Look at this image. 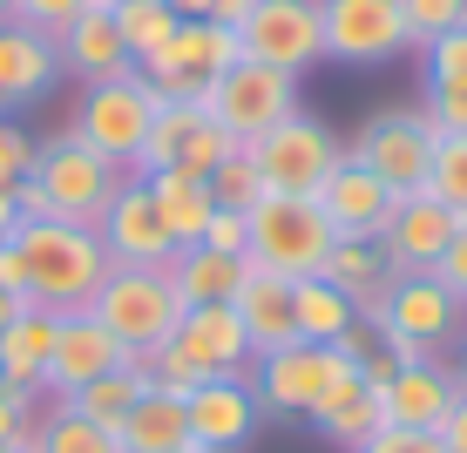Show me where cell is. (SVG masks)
<instances>
[{"label":"cell","mask_w":467,"mask_h":453,"mask_svg":"<svg viewBox=\"0 0 467 453\" xmlns=\"http://www.w3.org/2000/svg\"><path fill=\"white\" fill-rule=\"evenodd\" d=\"M366 325L393 359H447L467 338V298L447 291L433 271H400L393 291L366 312Z\"/></svg>","instance_id":"3957f363"},{"label":"cell","mask_w":467,"mask_h":453,"mask_svg":"<svg viewBox=\"0 0 467 453\" xmlns=\"http://www.w3.org/2000/svg\"><path fill=\"white\" fill-rule=\"evenodd\" d=\"M122 183H129V170L102 163L88 142H75L68 129H61V136H47L35 149V170L14 190V203H21V217H61V223H88L95 231Z\"/></svg>","instance_id":"7a4b0ae2"},{"label":"cell","mask_w":467,"mask_h":453,"mask_svg":"<svg viewBox=\"0 0 467 453\" xmlns=\"http://www.w3.org/2000/svg\"><path fill=\"white\" fill-rule=\"evenodd\" d=\"M14 7H21V0H0V21H14Z\"/></svg>","instance_id":"db71d44e"},{"label":"cell","mask_w":467,"mask_h":453,"mask_svg":"<svg viewBox=\"0 0 467 453\" xmlns=\"http://www.w3.org/2000/svg\"><path fill=\"white\" fill-rule=\"evenodd\" d=\"M244 61V41H237V27H217V21H183L170 35V47L150 61V68H136L142 82H150L163 102H203V88L217 82L223 68H237Z\"/></svg>","instance_id":"8fae6325"},{"label":"cell","mask_w":467,"mask_h":453,"mask_svg":"<svg viewBox=\"0 0 467 453\" xmlns=\"http://www.w3.org/2000/svg\"><path fill=\"white\" fill-rule=\"evenodd\" d=\"M420 116L433 136H467V88H420Z\"/></svg>","instance_id":"ab89813d"},{"label":"cell","mask_w":467,"mask_h":453,"mask_svg":"<svg viewBox=\"0 0 467 453\" xmlns=\"http://www.w3.org/2000/svg\"><path fill=\"white\" fill-rule=\"evenodd\" d=\"M163 352H176L197 379H244L251 359H257L237 304H183V318H176Z\"/></svg>","instance_id":"9a60e30c"},{"label":"cell","mask_w":467,"mask_h":453,"mask_svg":"<svg viewBox=\"0 0 467 453\" xmlns=\"http://www.w3.org/2000/svg\"><path fill=\"white\" fill-rule=\"evenodd\" d=\"M183 21H217V27H237L244 14L257 7V0H170Z\"/></svg>","instance_id":"f6af8a7d"},{"label":"cell","mask_w":467,"mask_h":453,"mask_svg":"<svg viewBox=\"0 0 467 453\" xmlns=\"http://www.w3.org/2000/svg\"><path fill=\"white\" fill-rule=\"evenodd\" d=\"M35 149L41 142L27 136L14 116H0V190H21L27 183V170H35Z\"/></svg>","instance_id":"f35d334b"},{"label":"cell","mask_w":467,"mask_h":453,"mask_svg":"<svg viewBox=\"0 0 467 453\" xmlns=\"http://www.w3.org/2000/svg\"><path fill=\"white\" fill-rule=\"evenodd\" d=\"M346 365H352V359H346L339 345L292 338V345L257 352V359H251V386H257V399H265V413H278V419H312L318 399L339 386Z\"/></svg>","instance_id":"30bf717a"},{"label":"cell","mask_w":467,"mask_h":453,"mask_svg":"<svg viewBox=\"0 0 467 453\" xmlns=\"http://www.w3.org/2000/svg\"><path fill=\"white\" fill-rule=\"evenodd\" d=\"M183 413H190V440L197 447H211V453H244L257 440V427H265V399H257V386H251V372L244 379H203L197 393L183 399Z\"/></svg>","instance_id":"e0dca14e"},{"label":"cell","mask_w":467,"mask_h":453,"mask_svg":"<svg viewBox=\"0 0 467 453\" xmlns=\"http://www.w3.org/2000/svg\"><path fill=\"white\" fill-rule=\"evenodd\" d=\"M454 399H461V372L447 359H400L393 379L379 386V419L407 433H441Z\"/></svg>","instance_id":"d6986e66"},{"label":"cell","mask_w":467,"mask_h":453,"mask_svg":"<svg viewBox=\"0 0 467 453\" xmlns=\"http://www.w3.org/2000/svg\"><path fill=\"white\" fill-rule=\"evenodd\" d=\"M393 203H400V197H393V190H386L366 163H352V156L326 176V183H318V210H326V223H332L339 237H379L386 217H393Z\"/></svg>","instance_id":"7402d4cb"},{"label":"cell","mask_w":467,"mask_h":453,"mask_svg":"<svg viewBox=\"0 0 467 453\" xmlns=\"http://www.w3.org/2000/svg\"><path fill=\"white\" fill-rule=\"evenodd\" d=\"M55 47H61V75H75L82 88H95V82H116V75L136 68V61H129V47H122V35H116V14H109L102 0H95L82 21H68V27H61Z\"/></svg>","instance_id":"603a6c76"},{"label":"cell","mask_w":467,"mask_h":453,"mask_svg":"<svg viewBox=\"0 0 467 453\" xmlns=\"http://www.w3.org/2000/svg\"><path fill=\"white\" fill-rule=\"evenodd\" d=\"M244 278H251V257H231L211 244H183L170 257V284L183 291V304H237Z\"/></svg>","instance_id":"83f0119b"},{"label":"cell","mask_w":467,"mask_h":453,"mask_svg":"<svg viewBox=\"0 0 467 453\" xmlns=\"http://www.w3.org/2000/svg\"><path fill=\"white\" fill-rule=\"evenodd\" d=\"M447 365H454V372H461V386H467V338H461L454 352H447Z\"/></svg>","instance_id":"816d5d0a"},{"label":"cell","mask_w":467,"mask_h":453,"mask_svg":"<svg viewBox=\"0 0 467 453\" xmlns=\"http://www.w3.org/2000/svg\"><path fill=\"white\" fill-rule=\"evenodd\" d=\"M0 453H41V447H35V433H27V440H14V447H0Z\"/></svg>","instance_id":"f5cc1de1"},{"label":"cell","mask_w":467,"mask_h":453,"mask_svg":"<svg viewBox=\"0 0 467 453\" xmlns=\"http://www.w3.org/2000/svg\"><path fill=\"white\" fill-rule=\"evenodd\" d=\"M35 419H41V399H35V393H14V386H0V447L27 440V433H35Z\"/></svg>","instance_id":"b9f144b4"},{"label":"cell","mask_w":467,"mask_h":453,"mask_svg":"<svg viewBox=\"0 0 467 453\" xmlns=\"http://www.w3.org/2000/svg\"><path fill=\"white\" fill-rule=\"evenodd\" d=\"M95 237H102L109 264H129V271H170V257H176V237H170V223L156 217L142 176H129V183L116 190V203L102 210Z\"/></svg>","instance_id":"2e32d148"},{"label":"cell","mask_w":467,"mask_h":453,"mask_svg":"<svg viewBox=\"0 0 467 453\" xmlns=\"http://www.w3.org/2000/svg\"><path fill=\"white\" fill-rule=\"evenodd\" d=\"M88 7H95V0H21V7H14V21L41 27V35H61V27H68V21H82Z\"/></svg>","instance_id":"60d3db41"},{"label":"cell","mask_w":467,"mask_h":453,"mask_svg":"<svg viewBox=\"0 0 467 453\" xmlns=\"http://www.w3.org/2000/svg\"><path fill=\"white\" fill-rule=\"evenodd\" d=\"M203 244H211V251H231V257H244V251H251V217H244V210H217L211 231H203Z\"/></svg>","instance_id":"ee69618b"},{"label":"cell","mask_w":467,"mask_h":453,"mask_svg":"<svg viewBox=\"0 0 467 453\" xmlns=\"http://www.w3.org/2000/svg\"><path fill=\"white\" fill-rule=\"evenodd\" d=\"M116 447H122V453H176V447H190V413H183V399L150 386V393L129 407V419L116 427Z\"/></svg>","instance_id":"f546056e"},{"label":"cell","mask_w":467,"mask_h":453,"mask_svg":"<svg viewBox=\"0 0 467 453\" xmlns=\"http://www.w3.org/2000/svg\"><path fill=\"white\" fill-rule=\"evenodd\" d=\"M116 365H129L122 338L109 332L95 312H68V318H61V332H55V359H47L41 399H75L88 379H102V372H116Z\"/></svg>","instance_id":"ac0fdd59"},{"label":"cell","mask_w":467,"mask_h":453,"mask_svg":"<svg viewBox=\"0 0 467 453\" xmlns=\"http://www.w3.org/2000/svg\"><path fill=\"white\" fill-rule=\"evenodd\" d=\"M292 312H298V338H312V345H339L352 325H366V312L326 278H298L292 284Z\"/></svg>","instance_id":"4dcf8cb0"},{"label":"cell","mask_w":467,"mask_h":453,"mask_svg":"<svg viewBox=\"0 0 467 453\" xmlns=\"http://www.w3.org/2000/svg\"><path fill=\"white\" fill-rule=\"evenodd\" d=\"M156 108H163V95H156L136 68H129V75H116V82H95V88H82L68 136H75V142H88V149L102 156V163H116V170L136 176V156H142V142H150Z\"/></svg>","instance_id":"277c9868"},{"label":"cell","mask_w":467,"mask_h":453,"mask_svg":"<svg viewBox=\"0 0 467 453\" xmlns=\"http://www.w3.org/2000/svg\"><path fill=\"white\" fill-rule=\"evenodd\" d=\"M292 284L298 278H278V271H257L251 264L244 291H237V318H244V332H251V352H278V345H292V338H298Z\"/></svg>","instance_id":"d4e9b609"},{"label":"cell","mask_w":467,"mask_h":453,"mask_svg":"<svg viewBox=\"0 0 467 453\" xmlns=\"http://www.w3.org/2000/svg\"><path fill=\"white\" fill-rule=\"evenodd\" d=\"M142 393H150V365H142V359H129V365H116V372H102V379H88L82 393L68 399V407L82 413V419H95V427H109V433H116L122 419H129V407H136Z\"/></svg>","instance_id":"1f68e13d"},{"label":"cell","mask_w":467,"mask_h":453,"mask_svg":"<svg viewBox=\"0 0 467 453\" xmlns=\"http://www.w3.org/2000/svg\"><path fill=\"white\" fill-rule=\"evenodd\" d=\"M400 14H407V41H413V55H420L427 41H441L447 27L467 21V0H400Z\"/></svg>","instance_id":"74e56055"},{"label":"cell","mask_w":467,"mask_h":453,"mask_svg":"<svg viewBox=\"0 0 467 453\" xmlns=\"http://www.w3.org/2000/svg\"><path fill=\"white\" fill-rule=\"evenodd\" d=\"M237 41H244V61H265V68L305 75L312 61H326L318 0H257L244 21H237Z\"/></svg>","instance_id":"5bb4252c"},{"label":"cell","mask_w":467,"mask_h":453,"mask_svg":"<svg viewBox=\"0 0 467 453\" xmlns=\"http://www.w3.org/2000/svg\"><path fill=\"white\" fill-rule=\"evenodd\" d=\"M454 231H461V210H447L433 190H420V197H400L393 203L379 244L393 251L400 271H433V264H441V251L454 244Z\"/></svg>","instance_id":"44dd1931"},{"label":"cell","mask_w":467,"mask_h":453,"mask_svg":"<svg viewBox=\"0 0 467 453\" xmlns=\"http://www.w3.org/2000/svg\"><path fill=\"white\" fill-rule=\"evenodd\" d=\"M231 149H237V142L211 122L203 102H163L156 122H150V142H142V156H136V176H163V170L211 176Z\"/></svg>","instance_id":"4fadbf2b"},{"label":"cell","mask_w":467,"mask_h":453,"mask_svg":"<svg viewBox=\"0 0 467 453\" xmlns=\"http://www.w3.org/2000/svg\"><path fill=\"white\" fill-rule=\"evenodd\" d=\"M318 27H326V61L346 68H386L413 55L400 0H318Z\"/></svg>","instance_id":"7c38bea8"},{"label":"cell","mask_w":467,"mask_h":453,"mask_svg":"<svg viewBox=\"0 0 467 453\" xmlns=\"http://www.w3.org/2000/svg\"><path fill=\"white\" fill-rule=\"evenodd\" d=\"M203 183H211L217 210H244V217H251V210L271 197V190H265V176H257V156L244 149V142H237V149L223 156V163H217L211 176H203Z\"/></svg>","instance_id":"e575fe53"},{"label":"cell","mask_w":467,"mask_h":453,"mask_svg":"<svg viewBox=\"0 0 467 453\" xmlns=\"http://www.w3.org/2000/svg\"><path fill=\"white\" fill-rule=\"evenodd\" d=\"M176 453H211V447H197V440H190V447H176Z\"/></svg>","instance_id":"11a10c76"},{"label":"cell","mask_w":467,"mask_h":453,"mask_svg":"<svg viewBox=\"0 0 467 453\" xmlns=\"http://www.w3.org/2000/svg\"><path fill=\"white\" fill-rule=\"evenodd\" d=\"M312 427L326 433L332 447H346V453H352V447L366 440V433H379V427H386V419H379V386L366 379L359 365H346V372H339V386H332V393L318 399Z\"/></svg>","instance_id":"4316f807"},{"label":"cell","mask_w":467,"mask_h":453,"mask_svg":"<svg viewBox=\"0 0 467 453\" xmlns=\"http://www.w3.org/2000/svg\"><path fill=\"white\" fill-rule=\"evenodd\" d=\"M109 14H116V35H122L136 68H150V61L170 47V35L183 27V14H176L170 0H122V7H109Z\"/></svg>","instance_id":"d6a6232c"},{"label":"cell","mask_w":467,"mask_h":453,"mask_svg":"<svg viewBox=\"0 0 467 453\" xmlns=\"http://www.w3.org/2000/svg\"><path fill=\"white\" fill-rule=\"evenodd\" d=\"M35 447L41 453H122L116 433L95 427L68 407V399H41V419H35Z\"/></svg>","instance_id":"836d02e7"},{"label":"cell","mask_w":467,"mask_h":453,"mask_svg":"<svg viewBox=\"0 0 467 453\" xmlns=\"http://www.w3.org/2000/svg\"><path fill=\"white\" fill-rule=\"evenodd\" d=\"M251 156H257L265 190H278V197H318V183L346 163V142H339V129H332L326 116L298 108L292 122H278L271 136H257Z\"/></svg>","instance_id":"ba28073f"},{"label":"cell","mask_w":467,"mask_h":453,"mask_svg":"<svg viewBox=\"0 0 467 453\" xmlns=\"http://www.w3.org/2000/svg\"><path fill=\"white\" fill-rule=\"evenodd\" d=\"M326 284H339L359 312H373V304L393 291V278H400V264H393V251L379 244V237H339L332 244V257H326V271H318Z\"/></svg>","instance_id":"484cf974"},{"label":"cell","mask_w":467,"mask_h":453,"mask_svg":"<svg viewBox=\"0 0 467 453\" xmlns=\"http://www.w3.org/2000/svg\"><path fill=\"white\" fill-rule=\"evenodd\" d=\"M14 223H21V203H14V190H0V244L14 237Z\"/></svg>","instance_id":"681fc988"},{"label":"cell","mask_w":467,"mask_h":453,"mask_svg":"<svg viewBox=\"0 0 467 453\" xmlns=\"http://www.w3.org/2000/svg\"><path fill=\"white\" fill-rule=\"evenodd\" d=\"M102 7H122V0H102Z\"/></svg>","instance_id":"9f6ffc18"},{"label":"cell","mask_w":467,"mask_h":453,"mask_svg":"<svg viewBox=\"0 0 467 453\" xmlns=\"http://www.w3.org/2000/svg\"><path fill=\"white\" fill-rule=\"evenodd\" d=\"M55 82H61L55 35H41V27H27V21H0V116L35 108Z\"/></svg>","instance_id":"ffe728a7"},{"label":"cell","mask_w":467,"mask_h":453,"mask_svg":"<svg viewBox=\"0 0 467 453\" xmlns=\"http://www.w3.org/2000/svg\"><path fill=\"white\" fill-rule=\"evenodd\" d=\"M433 278H441L447 291H461L467 298V217H461V231H454V244L441 251V264H433Z\"/></svg>","instance_id":"bcb514c9"},{"label":"cell","mask_w":467,"mask_h":453,"mask_svg":"<svg viewBox=\"0 0 467 453\" xmlns=\"http://www.w3.org/2000/svg\"><path fill=\"white\" fill-rule=\"evenodd\" d=\"M21 312H27V298H14V291H0V332H7L14 318H21Z\"/></svg>","instance_id":"f907efd6"},{"label":"cell","mask_w":467,"mask_h":453,"mask_svg":"<svg viewBox=\"0 0 467 453\" xmlns=\"http://www.w3.org/2000/svg\"><path fill=\"white\" fill-rule=\"evenodd\" d=\"M420 75H427L420 88H467V21L420 47Z\"/></svg>","instance_id":"d590c367"},{"label":"cell","mask_w":467,"mask_h":453,"mask_svg":"<svg viewBox=\"0 0 467 453\" xmlns=\"http://www.w3.org/2000/svg\"><path fill=\"white\" fill-rule=\"evenodd\" d=\"M88 312L129 345V359H150V352L170 345L176 318H183V291L170 284V271H129V264H116L102 278V291H95Z\"/></svg>","instance_id":"8992f818"},{"label":"cell","mask_w":467,"mask_h":453,"mask_svg":"<svg viewBox=\"0 0 467 453\" xmlns=\"http://www.w3.org/2000/svg\"><path fill=\"white\" fill-rule=\"evenodd\" d=\"M203 108H211V122L231 142L251 149L257 136H271L278 122H292L305 102H298V75L265 68V61H237V68H223L217 82L203 88Z\"/></svg>","instance_id":"52a82bcc"},{"label":"cell","mask_w":467,"mask_h":453,"mask_svg":"<svg viewBox=\"0 0 467 453\" xmlns=\"http://www.w3.org/2000/svg\"><path fill=\"white\" fill-rule=\"evenodd\" d=\"M55 332L61 318L41 312V304H27L21 318H14L7 332H0V386H14V393H35L47 386V359H55Z\"/></svg>","instance_id":"cb8c5ba5"},{"label":"cell","mask_w":467,"mask_h":453,"mask_svg":"<svg viewBox=\"0 0 467 453\" xmlns=\"http://www.w3.org/2000/svg\"><path fill=\"white\" fill-rule=\"evenodd\" d=\"M142 183H150V203H156V217L170 223L176 251H183V244H203V231H211V217H217L211 183H203V176H183V170L142 176Z\"/></svg>","instance_id":"f1b7e54d"},{"label":"cell","mask_w":467,"mask_h":453,"mask_svg":"<svg viewBox=\"0 0 467 453\" xmlns=\"http://www.w3.org/2000/svg\"><path fill=\"white\" fill-rule=\"evenodd\" d=\"M441 447H447V453H467V386H461V399H454L447 419H441Z\"/></svg>","instance_id":"7dc6e473"},{"label":"cell","mask_w":467,"mask_h":453,"mask_svg":"<svg viewBox=\"0 0 467 453\" xmlns=\"http://www.w3.org/2000/svg\"><path fill=\"white\" fill-rule=\"evenodd\" d=\"M352 453H447L441 447V433H407V427H379V433H366Z\"/></svg>","instance_id":"7bdbcfd3"},{"label":"cell","mask_w":467,"mask_h":453,"mask_svg":"<svg viewBox=\"0 0 467 453\" xmlns=\"http://www.w3.org/2000/svg\"><path fill=\"white\" fill-rule=\"evenodd\" d=\"M332 244H339V231L326 223L318 197H278V190H271V197L251 210V251L244 257L257 271H278V278H318Z\"/></svg>","instance_id":"5b68a950"},{"label":"cell","mask_w":467,"mask_h":453,"mask_svg":"<svg viewBox=\"0 0 467 453\" xmlns=\"http://www.w3.org/2000/svg\"><path fill=\"white\" fill-rule=\"evenodd\" d=\"M433 142L441 136H433V122L420 108H379V116L346 142V156L366 163L393 197H420L427 176H433Z\"/></svg>","instance_id":"9c48e42d"},{"label":"cell","mask_w":467,"mask_h":453,"mask_svg":"<svg viewBox=\"0 0 467 453\" xmlns=\"http://www.w3.org/2000/svg\"><path fill=\"white\" fill-rule=\"evenodd\" d=\"M427 190H433L447 210H461V217H467V136H441V142H433V176H427Z\"/></svg>","instance_id":"8d00e7d4"},{"label":"cell","mask_w":467,"mask_h":453,"mask_svg":"<svg viewBox=\"0 0 467 453\" xmlns=\"http://www.w3.org/2000/svg\"><path fill=\"white\" fill-rule=\"evenodd\" d=\"M14 251L27 264V304H41L55 318L88 312L102 278L116 271L88 223H61V217H21L14 223Z\"/></svg>","instance_id":"6da1fadb"},{"label":"cell","mask_w":467,"mask_h":453,"mask_svg":"<svg viewBox=\"0 0 467 453\" xmlns=\"http://www.w3.org/2000/svg\"><path fill=\"white\" fill-rule=\"evenodd\" d=\"M0 291H14V298H27V264H21V251H14V237L0 244Z\"/></svg>","instance_id":"c3c4849f"}]
</instances>
